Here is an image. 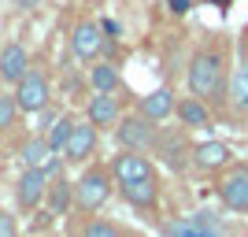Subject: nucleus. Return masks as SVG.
<instances>
[{"label":"nucleus","mask_w":248,"mask_h":237,"mask_svg":"<svg viewBox=\"0 0 248 237\" xmlns=\"http://www.w3.org/2000/svg\"><path fill=\"white\" fill-rule=\"evenodd\" d=\"M189 93L200 96V100L226 93V60L218 48H200L189 60Z\"/></svg>","instance_id":"1"},{"label":"nucleus","mask_w":248,"mask_h":237,"mask_svg":"<svg viewBox=\"0 0 248 237\" xmlns=\"http://www.w3.org/2000/svg\"><path fill=\"white\" fill-rule=\"evenodd\" d=\"M111 171H104V167H89V171H82V178L74 182V204L82 207L85 215H93V211H100L108 200H111Z\"/></svg>","instance_id":"2"},{"label":"nucleus","mask_w":248,"mask_h":237,"mask_svg":"<svg viewBox=\"0 0 248 237\" xmlns=\"http://www.w3.org/2000/svg\"><path fill=\"white\" fill-rule=\"evenodd\" d=\"M218 200L233 211V215H248V163H230L215 182Z\"/></svg>","instance_id":"3"},{"label":"nucleus","mask_w":248,"mask_h":237,"mask_svg":"<svg viewBox=\"0 0 248 237\" xmlns=\"http://www.w3.org/2000/svg\"><path fill=\"white\" fill-rule=\"evenodd\" d=\"M15 100H19V111H26V115L45 111V108H48V78L30 67L26 78L15 85Z\"/></svg>","instance_id":"4"},{"label":"nucleus","mask_w":248,"mask_h":237,"mask_svg":"<svg viewBox=\"0 0 248 237\" xmlns=\"http://www.w3.org/2000/svg\"><path fill=\"white\" fill-rule=\"evenodd\" d=\"M155 126L159 123L145 119L141 111L130 115V119L119 123V144H123V148H137V152H148V148L155 144Z\"/></svg>","instance_id":"5"},{"label":"nucleus","mask_w":248,"mask_h":237,"mask_svg":"<svg viewBox=\"0 0 248 237\" xmlns=\"http://www.w3.org/2000/svg\"><path fill=\"white\" fill-rule=\"evenodd\" d=\"M111 174H115V182H141V178H159V174H155V163L148 159L145 152H137V148H123V156H115Z\"/></svg>","instance_id":"6"},{"label":"nucleus","mask_w":248,"mask_h":237,"mask_svg":"<svg viewBox=\"0 0 248 237\" xmlns=\"http://www.w3.org/2000/svg\"><path fill=\"white\" fill-rule=\"evenodd\" d=\"M45 196H48V174H45L41 167H26L19 174V186H15V200L19 207L33 211V207L45 204Z\"/></svg>","instance_id":"7"},{"label":"nucleus","mask_w":248,"mask_h":237,"mask_svg":"<svg viewBox=\"0 0 248 237\" xmlns=\"http://www.w3.org/2000/svg\"><path fill=\"white\" fill-rule=\"evenodd\" d=\"M119 193L137 211H159V178H141V182H119Z\"/></svg>","instance_id":"8"},{"label":"nucleus","mask_w":248,"mask_h":237,"mask_svg":"<svg viewBox=\"0 0 248 237\" xmlns=\"http://www.w3.org/2000/svg\"><path fill=\"white\" fill-rule=\"evenodd\" d=\"M193 163H197L200 171H207V174H215V171H226V167L233 163V152H230L226 141H200L197 148H193Z\"/></svg>","instance_id":"9"},{"label":"nucleus","mask_w":248,"mask_h":237,"mask_svg":"<svg viewBox=\"0 0 248 237\" xmlns=\"http://www.w3.org/2000/svg\"><path fill=\"white\" fill-rule=\"evenodd\" d=\"M71 48L78 60H96L104 48V30H100V22H78L71 33Z\"/></svg>","instance_id":"10"},{"label":"nucleus","mask_w":248,"mask_h":237,"mask_svg":"<svg viewBox=\"0 0 248 237\" xmlns=\"http://www.w3.org/2000/svg\"><path fill=\"white\" fill-rule=\"evenodd\" d=\"M30 71V56L22 45H4L0 48V82L4 85H19Z\"/></svg>","instance_id":"11"},{"label":"nucleus","mask_w":248,"mask_h":237,"mask_svg":"<svg viewBox=\"0 0 248 237\" xmlns=\"http://www.w3.org/2000/svg\"><path fill=\"white\" fill-rule=\"evenodd\" d=\"M178 108L174 93L167 89V85H159V89H152V93H145L141 100H137V111L145 115V119H152V123H163V119H170Z\"/></svg>","instance_id":"12"},{"label":"nucleus","mask_w":248,"mask_h":237,"mask_svg":"<svg viewBox=\"0 0 248 237\" xmlns=\"http://www.w3.org/2000/svg\"><path fill=\"white\" fill-rule=\"evenodd\" d=\"M96 148V126L85 119V123H74V134L71 141H67V148H63V156L71 159V163H85L89 156H93Z\"/></svg>","instance_id":"13"},{"label":"nucleus","mask_w":248,"mask_h":237,"mask_svg":"<svg viewBox=\"0 0 248 237\" xmlns=\"http://www.w3.org/2000/svg\"><path fill=\"white\" fill-rule=\"evenodd\" d=\"M19 156H22V167H41L45 174L60 171V152H52L45 137H33V141H26Z\"/></svg>","instance_id":"14"},{"label":"nucleus","mask_w":248,"mask_h":237,"mask_svg":"<svg viewBox=\"0 0 248 237\" xmlns=\"http://www.w3.org/2000/svg\"><path fill=\"white\" fill-rule=\"evenodd\" d=\"M178 123L186 126V130H204L207 123H211V111H207V100H200V96H182L174 108Z\"/></svg>","instance_id":"15"},{"label":"nucleus","mask_w":248,"mask_h":237,"mask_svg":"<svg viewBox=\"0 0 248 237\" xmlns=\"http://www.w3.org/2000/svg\"><path fill=\"white\" fill-rule=\"evenodd\" d=\"M85 115H89V123H93L96 130H100V126L119 123V96H115V93H96V96H89Z\"/></svg>","instance_id":"16"},{"label":"nucleus","mask_w":248,"mask_h":237,"mask_svg":"<svg viewBox=\"0 0 248 237\" xmlns=\"http://www.w3.org/2000/svg\"><path fill=\"white\" fill-rule=\"evenodd\" d=\"M226 96L237 111H248V60H241L233 67V74H230V82H226Z\"/></svg>","instance_id":"17"},{"label":"nucleus","mask_w":248,"mask_h":237,"mask_svg":"<svg viewBox=\"0 0 248 237\" xmlns=\"http://www.w3.org/2000/svg\"><path fill=\"white\" fill-rule=\"evenodd\" d=\"M89 85H93V93H115V89H119V67H115V63H96V67H89Z\"/></svg>","instance_id":"18"},{"label":"nucleus","mask_w":248,"mask_h":237,"mask_svg":"<svg viewBox=\"0 0 248 237\" xmlns=\"http://www.w3.org/2000/svg\"><path fill=\"white\" fill-rule=\"evenodd\" d=\"M45 200H48L52 215H63V211L74 204V186L67 182V178H60V182H52V186H48V196H45Z\"/></svg>","instance_id":"19"},{"label":"nucleus","mask_w":248,"mask_h":237,"mask_svg":"<svg viewBox=\"0 0 248 237\" xmlns=\"http://www.w3.org/2000/svg\"><path fill=\"white\" fill-rule=\"evenodd\" d=\"M71 134H74V119H71V115H60V119L48 126L45 141H48L52 152H63V148H67V141H71Z\"/></svg>","instance_id":"20"},{"label":"nucleus","mask_w":248,"mask_h":237,"mask_svg":"<svg viewBox=\"0 0 248 237\" xmlns=\"http://www.w3.org/2000/svg\"><path fill=\"white\" fill-rule=\"evenodd\" d=\"M82 237H126V234L115 226V222H108V219H89L85 230H82Z\"/></svg>","instance_id":"21"},{"label":"nucleus","mask_w":248,"mask_h":237,"mask_svg":"<svg viewBox=\"0 0 248 237\" xmlns=\"http://www.w3.org/2000/svg\"><path fill=\"white\" fill-rule=\"evenodd\" d=\"M15 119H19V100H15V93H11V96H0V134L11 130Z\"/></svg>","instance_id":"22"},{"label":"nucleus","mask_w":248,"mask_h":237,"mask_svg":"<svg viewBox=\"0 0 248 237\" xmlns=\"http://www.w3.org/2000/svg\"><path fill=\"white\" fill-rule=\"evenodd\" d=\"M0 237H19V226H15V219L0 207Z\"/></svg>","instance_id":"23"},{"label":"nucleus","mask_w":248,"mask_h":237,"mask_svg":"<svg viewBox=\"0 0 248 237\" xmlns=\"http://www.w3.org/2000/svg\"><path fill=\"white\" fill-rule=\"evenodd\" d=\"M170 4H174V11H186L189 8V0H170Z\"/></svg>","instance_id":"24"},{"label":"nucleus","mask_w":248,"mask_h":237,"mask_svg":"<svg viewBox=\"0 0 248 237\" xmlns=\"http://www.w3.org/2000/svg\"><path fill=\"white\" fill-rule=\"evenodd\" d=\"M33 4H37V0H19V8H33Z\"/></svg>","instance_id":"25"},{"label":"nucleus","mask_w":248,"mask_h":237,"mask_svg":"<svg viewBox=\"0 0 248 237\" xmlns=\"http://www.w3.org/2000/svg\"><path fill=\"white\" fill-rule=\"evenodd\" d=\"M186 237H200V234H186Z\"/></svg>","instance_id":"26"},{"label":"nucleus","mask_w":248,"mask_h":237,"mask_svg":"<svg viewBox=\"0 0 248 237\" xmlns=\"http://www.w3.org/2000/svg\"><path fill=\"white\" fill-rule=\"evenodd\" d=\"M130 237H141V234H130Z\"/></svg>","instance_id":"27"},{"label":"nucleus","mask_w":248,"mask_h":237,"mask_svg":"<svg viewBox=\"0 0 248 237\" xmlns=\"http://www.w3.org/2000/svg\"><path fill=\"white\" fill-rule=\"evenodd\" d=\"M245 237H248V234H245Z\"/></svg>","instance_id":"28"}]
</instances>
